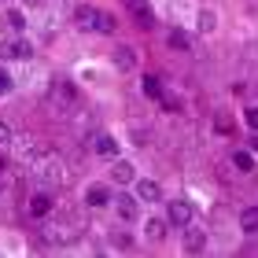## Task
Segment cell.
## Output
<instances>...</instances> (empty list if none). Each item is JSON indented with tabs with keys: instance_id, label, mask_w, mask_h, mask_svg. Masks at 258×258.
<instances>
[{
	"instance_id": "1",
	"label": "cell",
	"mask_w": 258,
	"mask_h": 258,
	"mask_svg": "<svg viewBox=\"0 0 258 258\" xmlns=\"http://www.w3.org/2000/svg\"><path fill=\"white\" fill-rule=\"evenodd\" d=\"M74 22L81 30H96V33H111L114 30V15H107V11H100V8H89V4H81L74 11Z\"/></svg>"
},
{
	"instance_id": "2",
	"label": "cell",
	"mask_w": 258,
	"mask_h": 258,
	"mask_svg": "<svg viewBox=\"0 0 258 258\" xmlns=\"http://www.w3.org/2000/svg\"><path fill=\"white\" fill-rule=\"evenodd\" d=\"M122 4H125L129 15L137 19L140 30H151V26H155V15H151V4H148V0H122Z\"/></svg>"
},
{
	"instance_id": "3",
	"label": "cell",
	"mask_w": 258,
	"mask_h": 258,
	"mask_svg": "<svg viewBox=\"0 0 258 258\" xmlns=\"http://www.w3.org/2000/svg\"><path fill=\"white\" fill-rule=\"evenodd\" d=\"M170 221L173 225H192V203L188 199H173L170 203Z\"/></svg>"
},
{
	"instance_id": "4",
	"label": "cell",
	"mask_w": 258,
	"mask_h": 258,
	"mask_svg": "<svg viewBox=\"0 0 258 258\" xmlns=\"http://www.w3.org/2000/svg\"><path fill=\"white\" fill-rule=\"evenodd\" d=\"M92 151H96V155H118V140L111 133H96L92 137Z\"/></svg>"
},
{
	"instance_id": "5",
	"label": "cell",
	"mask_w": 258,
	"mask_h": 258,
	"mask_svg": "<svg viewBox=\"0 0 258 258\" xmlns=\"http://www.w3.org/2000/svg\"><path fill=\"white\" fill-rule=\"evenodd\" d=\"M137 199H144V203H159V199H162V188H159V181H140L137 184Z\"/></svg>"
},
{
	"instance_id": "6",
	"label": "cell",
	"mask_w": 258,
	"mask_h": 258,
	"mask_svg": "<svg viewBox=\"0 0 258 258\" xmlns=\"http://www.w3.org/2000/svg\"><path fill=\"white\" fill-rule=\"evenodd\" d=\"M48 210H52V196H48V192L30 196V214H33V218H44Z\"/></svg>"
},
{
	"instance_id": "7",
	"label": "cell",
	"mask_w": 258,
	"mask_h": 258,
	"mask_svg": "<svg viewBox=\"0 0 258 258\" xmlns=\"http://www.w3.org/2000/svg\"><path fill=\"white\" fill-rule=\"evenodd\" d=\"M114 67H118L122 74H125V70H133V67H137V52L129 48V44H122V48L114 52Z\"/></svg>"
},
{
	"instance_id": "8",
	"label": "cell",
	"mask_w": 258,
	"mask_h": 258,
	"mask_svg": "<svg viewBox=\"0 0 258 258\" xmlns=\"http://www.w3.org/2000/svg\"><path fill=\"white\" fill-rule=\"evenodd\" d=\"M85 199H89V207H107V203H111V192L103 188V184H89Z\"/></svg>"
},
{
	"instance_id": "9",
	"label": "cell",
	"mask_w": 258,
	"mask_h": 258,
	"mask_svg": "<svg viewBox=\"0 0 258 258\" xmlns=\"http://www.w3.org/2000/svg\"><path fill=\"white\" fill-rule=\"evenodd\" d=\"M4 55H11V59H30L33 55V44L30 41H15V44H8Z\"/></svg>"
},
{
	"instance_id": "10",
	"label": "cell",
	"mask_w": 258,
	"mask_h": 258,
	"mask_svg": "<svg viewBox=\"0 0 258 258\" xmlns=\"http://www.w3.org/2000/svg\"><path fill=\"white\" fill-rule=\"evenodd\" d=\"M240 229H243V232H258V207L240 210Z\"/></svg>"
},
{
	"instance_id": "11",
	"label": "cell",
	"mask_w": 258,
	"mask_h": 258,
	"mask_svg": "<svg viewBox=\"0 0 258 258\" xmlns=\"http://www.w3.org/2000/svg\"><path fill=\"white\" fill-rule=\"evenodd\" d=\"M232 166H236V170H243V173H251L254 170V151H236V155H232Z\"/></svg>"
},
{
	"instance_id": "12",
	"label": "cell",
	"mask_w": 258,
	"mask_h": 258,
	"mask_svg": "<svg viewBox=\"0 0 258 258\" xmlns=\"http://www.w3.org/2000/svg\"><path fill=\"white\" fill-rule=\"evenodd\" d=\"M111 177H114V181H118V184H129V181H133V177H137V170H133V162H118V166H114V170H111Z\"/></svg>"
},
{
	"instance_id": "13",
	"label": "cell",
	"mask_w": 258,
	"mask_h": 258,
	"mask_svg": "<svg viewBox=\"0 0 258 258\" xmlns=\"http://www.w3.org/2000/svg\"><path fill=\"white\" fill-rule=\"evenodd\" d=\"M140 89H144V96H148V100H162V81H159V78H151V74H148L144 81H140Z\"/></svg>"
},
{
	"instance_id": "14",
	"label": "cell",
	"mask_w": 258,
	"mask_h": 258,
	"mask_svg": "<svg viewBox=\"0 0 258 258\" xmlns=\"http://www.w3.org/2000/svg\"><path fill=\"white\" fill-rule=\"evenodd\" d=\"M114 203H118V218H122V221H133V218H137V199L122 196V199H114Z\"/></svg>"
},
{
	"instance_id": "15",
	"label": "cell",
	"mask_w": 258,
	"mask_h": 258,
	"mask_svg": "<svg viewBox=\"0 0 258 258\" xmlns=\"http://www.w3.org/2000/svg\"><path fill=\"white\" fill-rule=\"evenodd\" d=\"M184 247H188V251H203V247H207V236H203V229L188 225V240H184Z\"/></svg>"
},
{
	"instance_id": "16",
	"label": "cell",
	"mask_w": 258,
	"mask_h": 258,
	"mask_svg": "<svg viewBox=\"0 0 258 258\" xmlns=\"http://www.w3.org/2000/svg\"><path fill=\"white\" fill-rule=\"evenodd\" d=\"M170 48L188 52V48H192V37H188V33H181V30H173V33H170Z\"/></svg>"
},
{
	"instance_id": "17",
	"label": "cell",
	"mask_w": 258,
	"mask_h": 258,
	"mask_svg": "<svg viewBox=\"0 0 258 258\" xmlns=\"http://www.w3.org/2000/svg\"><path fill=\"white\" fill-rule=\"evenodd\" d=\"M214 26H218L214 11H199V33H214Z\"/></svg>"
},
{
	"instance_id": "18",
	"label": "cell",
	"mask_w": 258,
	"mask_h": 258,
	"mask_svg": "<svg viewBox=\"0 0 258 258\" xmlns=\"http://www.w3.org/2000/svg\"><path fill=\"white\" fill-rule=\"evenodd\" d=\"M148 236H151V240H162V236H166V221H162V218H151V221H148Z\"/></svg>"
},
{
	"instance_id": "19",
	"label": "cell",
	"mask_w": 258,
	"mask_h": 258,
	"mask_svg": "<svg viewBox=\"0 0 258 258\" xmlns=\"http://www.w3.org/2000/svg\"><path fill=\"white\" fill-rule=\"evenodd\" d=\"M8 22H11V30H26V15L22 11H8Z\"/></svg>"
},
{
	"instance_id": "20",
	"label": "cell",
	"mask_w": 258,
	"mask_h": 258,
	"mask_svg": "<svg viewBox=\"0 0 258 258\" xmlns=\"http://www.w3.org/2000/svg\"><path fill=\"white\" fill-rule=\"evenodd\" d=\"M162 107H166V111H181V100H173V96H166V92H162Z\"/></svg>"
},
{
	"instance_id": "21",
	"label": "cell",
	"mask_w": 258,
	"mask_h": 258,
	"mask_svg": "<svg viewBox=\"0 0 258 258\" xmlns=\"http://www.w3.org/2000/svg\"><path fill=\"white\" fill-rule=\"evenodd\" d=\"M8 144H11V125L0 122V148H8Z\"/></svg>"
},
{
	"instance_id": "22",
	"label": "cell",
	"mask_w": 258,
	"mask_h": 258,
	"mask_svg": "<svg viewBox=\"0 0 258 258\" xmlns=\"http://www.w3.org/2000/svg\"><path fill=\"white\" fill-rule=\"evenodd\" d=\"M243 118H247V125L258 133V107H247V114H243Z\"/></svg>"
},
{
	"instance_id": "23",
	"label": "cell",
	"mask_w": 258,
	"mask_h": 258,
	"mask_svg": "<svg viewBox=\"0 0 258 258\" xmlns=\"http://www.w3.org/2000/svg\"><path fill=\"white\" fill-rule=\"evenodd\" d=\"M8 89H11V78L4 74V70H0V96H4V92H8Z\"/></svg>"
},
{
	"instance_id": "24",
	"label": "cell",
	"mask_w": 258,
	"mask_h": 258,
	"mask_svg": "<svg viewBox=\"0 0 258 258\" xmlns=\"http://www.w3.org/2000/svg\"><path fill=\"white\" fill-rule=\"evenodd\" d=\"M247 144H251V151H254V155H258V137H251V140H247Z\"/></svg>"
}]
</instances>
